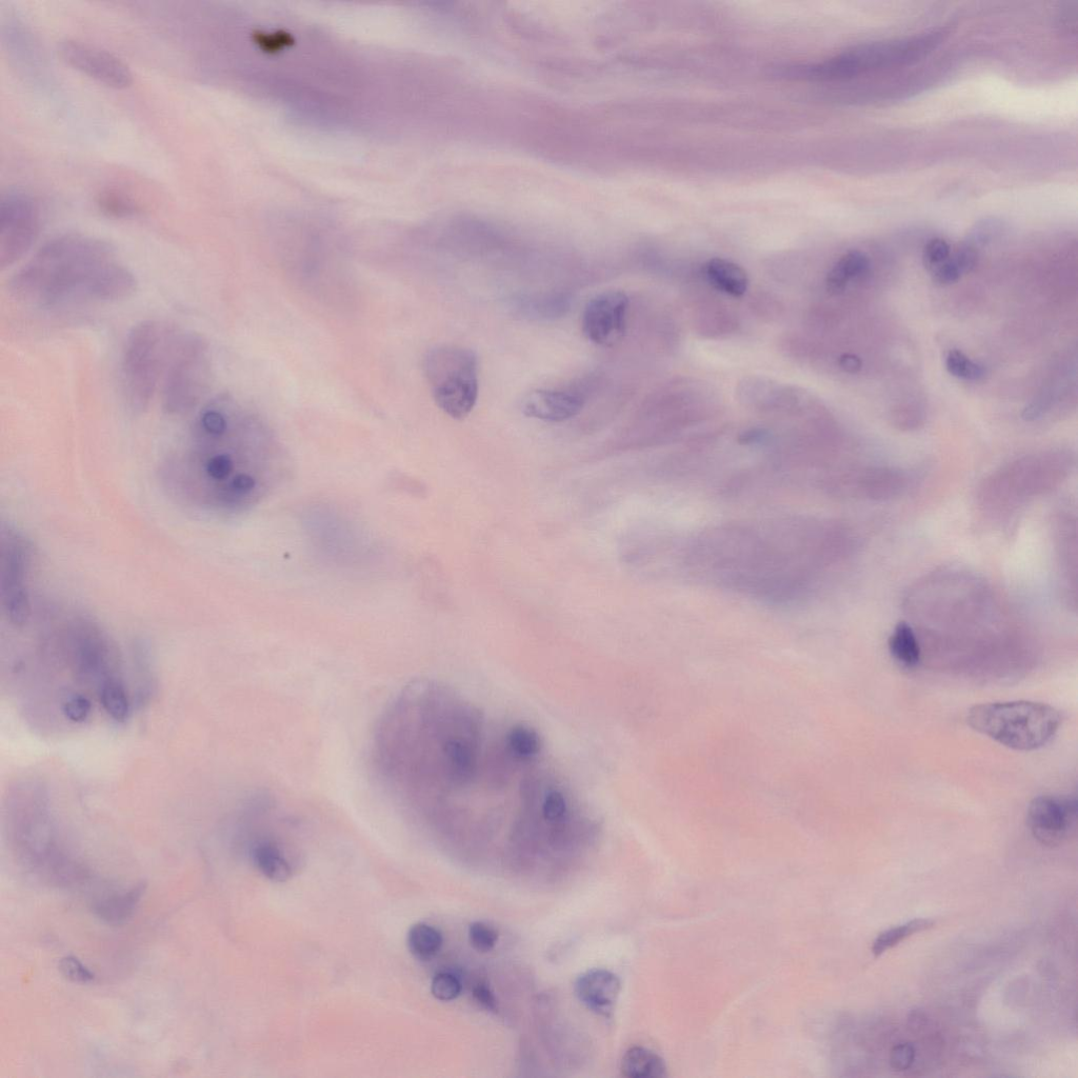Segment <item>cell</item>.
<instances>
[{
	"label": "cell",
	"instance_id": "6da1fadb",
	"mask_svg": "<svg viewBox=\"0 0 1078 1078\" xmlns=\"http://www.w3.org/2000/svg\"><path fill=\"white\" fill-rule=\"evenodd\" d=\"M371 755L393 805L435 833L504 832L522 848L569 849L597 831L536 731L499 722L441 683L414 681L395 696Z\"/></svg>",
	"mask_w": 1078,
	"mask_h": 1078
},
{
	"label": "cell",
	"instance_id": "7a4b0ae2",
	"mask_svg": "<svg viewBox=\"0 0 1078 1078\" xmlns=\"http://www.w3.org/2000/svg\"><path fill=\"white\" fill-rule=\"evenodd\" d=\"M858 548L847 524L793 515L712 526L688 539L680 557L698 580L777 606L805 600Z\"/></svg>",
	"mask_w": 1078,
	"mask_h": 1078
},
{
	"label": "cell",
	"instance_id": "3957f363",
	"mask_svg": "<svg viewBox=\"0 0 1078 1078\" xmlns=\"http://www.w3.org/2000/svg\"><path fill=\"white\" fill-rule=\"evenodd\" d=\"M227 399L197 415L186 441L159 467L168 495L199 514L226 517L262 504L288 473L273 437Z\"/></svg>",
	"mask_w": 1078,
	"mask_h": 1078
},
{
	"label": "cell",
	"instance_id": "277c9868",
	"mask_svg": "<svg viewBox=\"0 0 1078 1078\" xmlns=\"http://www.w3.org/2000/svg\"><path fill=\"white\" fill-rule=\"evenodd\" d=\"M133 272L102 239L65 234L50 239L11 278L19 303L47 309L123 301L136 290Z\"/></svg>",
	"mask_w": 1078,
	"mask_h": 1078
},
{
	"label": "cell",
	"instance_id": "5b68a950",
	"mask_svg": "<svg viewBox=\"0 0 1078 1078\" xmlns=\"http://www.w3.org/2000/svg\"><path fill=\"white\" fill-rule=\"evenodd\" d=\"M1074 467V456L1065 451L1018 458L985 479L977 492L978 506L993 521H1009L1035 498L1062 486Z\"/></svg>",
	"mask_w": 1078,
	"mask_h": 1078
},
{
	"label": "cell",
	"instance_id": "8992f818",
	"mask_svg": "<svg viewBox=\"0 0 1078 1078\" xmlns=\"http://www.w3.org/2000/svg\"><path fill=\"white\" fill-rule=\"evenodd\" d=\"M948 34L945 28H937L911 37L858 45L823 63L790 68L789 75L818 82L845 81L870 72L911 66L940 47Z\"/></svg>",
	"mask_w": 1078,
	"mask_h": 1078
},
{
	"label": "cell",
	"instance_id": "52a82bcc",
	"mask_svg": "<svg viewBox=\"0 0 1078 1078\" xmlns=\"http://www.w3.org/2000/svg\"><path fill=\"white\" fill-rule=\"evenodd\" d=\"M182 335L181 329L159 319L139 323L130 331L123 352L122 383L134 411L150 406Z\"/></svg>",
	"mask_w": 1078,
	"mask_h": 1078
},
{
	"label": "cell",
	"instance_id": "ba28073f",
	"mask_svg": "<svg viewBox=\"0 0 1078 1078\" xmlns=\"http://www.w3.org/2000/svg\"><path fill=\"white\" fill-rule=\"evenodd\" d=\"M968 725L998 744L1016 751L1046 747L1060 731V710L1036 702L1016 701L976 705L967 715Z\"/></svg>",
	"mask_w": 1078,
	"mask_h": 1078
},
{
	"label": "cell",
	"instance_id": "9c48e42d",
	"mask_svg": "<svg viewBox=\"0 0 1078 1078\" xmlns=\"http://www.w3.org/2000/svg\"><path fill=\"white\" fill-rule=\"evenodd\" d=\"M425 374L436 405L462 421L473 411L478 398V358L474 351L441 346L425 358Z\"/></svg>",
	"mask_w": 1078,
	"mask_h": 1078
},
{
	"label": "cell",
	"instance_id": "30bf717a",
	"mask_svg": "<svg viewBox=\"0 0 1078 1078\" xmlns=\"http://www.w3.org/2000/svg\"><path fill=\"white\" fill-rule=\"evenodd\" d=\"M211 376L212 357L206 339L183 333L162 384L164 410L173 416L191 413L208 393Z\"/></svg>",
	"mask_w": 1078,
	"mask_h": 1078
},
{
	"label": "cell",
	"instance_id": "8fae6325",
	"mask_svg": "<svg viewBox=\"0 0 1078 1078\" xmlns=\"http://www.w3.org/2000/svg\"><path fill=\"white\" fill-rule=\"evenodd\" d=\"M34 549L30 539L10 525L2 528V573L0 596L8 621L17 627L28 624L32 616L30 574Z\"/></svg>",
	"mask_w": 1078,
	"mask_h": 1078
},
{
	"label": "cell",
	"instance_id": "7c38bea8",
	"mask_svg": "<svg viewBox=\"0 0 1078 1078\" xmlns=\"http://www.w3.org/2000/svg\"><path fill=\"white\" fill-rule=\"evenodd\" d=\"M915 476L905 468L871 466L847 468L832 481L829 492L840 496L884 503L906 495Z\"/></svg>",
	"mask_w": 1078,
	"mask_h": 1078
},
{
	"label": "cell",
	"instance_id": "4fadbf2b",
	"mask_svg": "<svg viewBox=\"0 0 1078 1078\" xmlns=\"http://www.w3.org/2000/svg\"><path fill=\"white\" fill-rule=\"evenodd\" d=\"M41 229V215L33 199L10 193L0 203V267L13 266L33 246Z\"/></svg>",
	"mask_w": 1078,
	"mask_h": 1078
},
{
	"label": "cell",
	"instance_id": "5bb4252c",
	"mask_svg": "<svg viewBox=\"0 0 1078 1078\" xmlns=\"http://www.w3.org/2000/svg\"><path fill=\"white\" fill-rule=\"evenodd\" d=\"M1078 805L1071 795L1046 794L1029 804L1027 825L1038 843L1057 847L1069 840L1076 829Z\"/></svg>",
	"mask_w": 1078,
	"mask_h": 1078
},
{
	"label": "cell",
	"instance_id": "9a60e30c",
	"mask_svg": "<svg viewBox=\"0 0 1078 1078\" xmlns=\"http://www.w3.org/2000/svg\"><path fill=\"white\" fill-rule=\"evenodd\" d=\"M629 298L623 291H606L588 302L582 319L589 342L601 347L620 343L627 328Z\"/></svg>",
	"mask_w": 1078,
	"mask_h": 1078
},
{
	"label": "cell",
	"instance_id": "2e32d148",
	"mask_svg": "<svg viewBox=\"0 0 1078 1078\" xmlns=\"http://www.w3.org/2000/svg\"><path fill=\"white\" fill-rule=\"evenodd\" d=\"M59 54L69 66L108 87L124 89L133 83L132 72L122 59L101 48L68 39L59 45Z\"/></svg>",
	"mask_w": 1078,
	"mask_h": 1078
},
{
	"label": "cell",
	"instance_id": "e0dca14e",
	"mask_svg": "<svg viewBox=\"0 0 1078 1078\" xmlns=\"http://www.w3.org/2000/svg\"><path fill=\"white\" fill-rule=\"evenodd\" d=\"M1077 518L1076 511L1063 508L1054 518L1053 536L1061 591L1068 606H1077Z\"/></svg>",
	"mask_w": 1078,
	"mask_h": 1078
},
{
	"label": "cell",
	"instance_id": "ac0fdd59",
	"mask_svg": "<svg viewBox=\"0 0 1078 1078\" xmlns=\"http://www.w3.org/2000/svg\"><path fill=\"white\" fill-rule=\"evenodd\" d=\"M585 398L576 392L558 390H535L522 403L523 413L539 421L562 423L580 414Z\"/></svg>",
	"mask_w": 1078,
	"mask_h": 1078
},
{
	"label": "cell",
	"instance_id": "d6986e66",
	"mask_svg": "<svg viewBox=\"0 0 1078 1078\" xmlns=\"http://www.w3.org/2000/svg\"><path fill=\"white\" fill-rule=\"evenodd\" d=\"M621 981L614 973L593 969L577 978L575 994L580 1002L591 1011L610 1016L621 993Z\"/></svg>",
	"mask_w": 1078,
	"mask_h": 1078
},
{
	"label": "cell",
	"instance_id": "ffe728a7",
	"mask_svg": "<svg viewBox=\"0 0 1078 1078\" xmlns=\"http://www.w3.org/2000/svg\"><path fill=\"white\" fill-rule=\"evenodd\" d=\"M145 891L146 885L142 883L129 890L112 893L97 901L94 911L99 918L110 925H123L141 903Z\"/></svg>",
	"mask_w": 1078,
	"mask_h": 1078
},
{
	"label": "cell",
	"instance_id": "44dd1931",
	"mask_svg": "<svg viewBox=\"0 0 1078 1078\" xmlns=\"http://www.w3.org/2000/svg\"><path fill=\"white\" fill-rule=\"evenodd\" d=\"M251 854L257 869L269 880L279 883L289 880L291 866L281 847L272 838H258L253 844Z\"/></svg>",
	"mask_w": 1078,
	"mask_h": 1078
},
{
	"label": "cell",
	"instance_id": "7402d4cb",
	"mask_svg": "<svg viewBox=\"0 0 1078 1078\" xmlns=\"http://www.w3.org/2000/svg\"><path fill=\"white\" fill-rule=\"evenodd\" d=\"M705 273L709 283L726 294L741 297L748 290L749 278L746 271L726 259H710L705 265Z\"/></svg>",
	"mask_w": 1078,
	"mask_h": 1078
},
{
	"label": "cell",
	"instance_id": "603a6c76",
	"mask_svg": "<svg viewBox=\"0 0 1078 1078\" xmlns=\"http://www.w3.org/2000/svg\"><path fill=\"white\" fill-rule=\"evenodd\" d=\"M888 647L893 660L905 669H914L921 662V644L908 622L896 625L889 637Z\"/></svg>",
	"mask_w": 1078,
	"mask_h": 1078
},
{
	"label": "cell",
	"instance_id": "cb8c5ba5",
	"mask_svg": "<svg viewBox=\"0 0 1078 1078\" xmlns=\"http://www.w3.org/2000/svg\"><path fill=\"white\" fill-rule=\"evenodd\" d=\"M870 267L868 256L858 250L844 254L827 275L826 286L831 294H841L852 279L867 274Z\"/></svg>",
	"mask_w": 1078,
	"mask_h": 1078
},
{
	"label": "cell",
	"instance_id": "d4e9b609",
	"mask_svg": "<svg viewBox=\"0 0 1078 1078\" xmlns=\"http://www.w3.org/2000/svg\"><path fill=\"white\" fill-rule=\"evenodd\" d=\"M621 1070L629 1078H662L667 1076L663 1058L643 1047H633L623 1056Z\"/></svg>",
	"mask_w": 1078,
	"mask_h": 1078
},
{
	"label": "cell",
	"instance_id": "484cf974",
	"mask_svg": "<svg viewBox=\"0 0 1078 1078\" xmlns=\"http://www.w3.org/2000/svg\"><path fill=\"white\" fill-rule=\"evenodd\" d=\"M933 926L934 922L931 920H926V918H915V920L906 924L892 927L876 937V940L872 945V953L875 957H880L888 950L903 943L912 935L928 930Z\"/></svg>",
	"mask_w": 1078,
	"mask_h": 1078
},
{
	"label": "cell",
	"instance_id": "4316f807",
	"mask_svg": "<svg viewBox=\"0 0 1078 1078\" xmlns=\"http://www.w3.org/2000/svg\"><path fill=\"white\" fill-rule=\"evenodd\" d=\"M443 946V935L427 924H416L408 933V947L419 960H430Z\"/></svg>",
	"mask_w": 1078,
	"mask_h": 1078
},
{
	"label": "cell",
	"instance_id": "83f0119b",
	"mask_svg": "<svg viewBox=\"0 0 1078 1078\" xmlns=\"http://www.w3.org/2000/svg\"><path fill=\"white\" fill-rule=\"evenodd\" d=\"M97 205L107 215L118 218L130 217L139 212V206L133 197L116 188H108L99 193Z\"/></svg>",
	"mask_w": 1078,
	"mask_h": 1078
},
{
	"label": "cell",
	"instance_id": "f1b7e54d",
	"mask_svg": "<svg viewBox=\"0 0 1078 1078\" xmlns=\"http://www.w3.org/2000/svg\"><path fill=\"white\" fill-rule=\"evenodd\" d=\"M101 702L106 712L118 722H124L129 715L130 705L124 687L110 681L101 689Z\"/></svg>",
	"mask_w": 1078,
	"mask_h": 1078
},
{
	"label": "cell",
	"instance_id": "f546056e",
	"mask_svg": "<svg viewBox=\"0 0 1078 1078\" xmlns=\"http://www.w3.org/2000/svg\"><path fill=\"white\" fill-rule=\"evenodd\" d=\"M946 368L951 375L966 379V381H980L986 374L983 366L971 361L967 355L958 350L948 353Z\"/></svg>",
	"mask_w": 1078,
	"mask_h": 1078
},
{
	"label": "cell",
	"instance_id": "4dcf8cb0",
	"mask_svg": "<svg viewBox=\"0 0 1078 1078\" xmlns=\"http://www.w3.org/2000/svg\"><path fill=\"white\" fill-rule=\"evenodd\" d=\"M462 983L449 972H441L435 975L432 981L431 991L439 1001L450 1002L461 994Z\"/></svg>",
	"mask_w": 1078,
	"mask_h": 1078
},
{
	"label": "cell",
	"instance_id": "1f68e13d",
	"mask_svg": "<svg viewBox=\"0 0 1078 1078\" xmlns=\"http://www.w3.org/2000/svg\"><path fill=\"white\" fill-rule=\"evenodd\" d=\"M469 940L476 951L487 953L496 946L498 933L487 924L476 922L469 928Z\"/></svg>",
	"mask_w": 1078,
	"mask_h": 1078
},
{
	"label": "cell",
	"instance_id": "d6a6232c",
	"mask_svg": "<svg viewBox=\"0 0 1078 1078\" xmlns=\"http://www.w3.org/2000/svg\"><path fill=\"white\" fill-rule=\"evenodd\" d=\"M58 968L73 983L88 984L94 981V974L74 956L62 958Z\"/></svg>",
	"mask_w": 1078,
	"mask_h": 1078
},
{
	"label": "cell",
	"instance_id": "836d02e7",
	"mask_svg": "<svg viewBox=\"0 0 1078 1078\" xmlns=\"http://www.w3.org/2000/svg\"><path fill=\"white\" fill-rule=\"evenodd\" d=\"M951 255V247L943 238H933L926 245L923 252L924 266L933 271L947 261Z\"/></svg>",
	"mask_w": 1078,
	"mask_h": 1078
},
{
	"label": "cell",
	"instance_id": "e575fe53",
	"mask_svg": "<svg viewBox=\"0 0 1078 1078\" xmlns=\"http://www.w3.org/2000/svg\"><path fill=\"white\" fill-rule=\"evenodd\" d=\"M91 712V703L86 696L72 695L64 704V713L73 723H83Z\"/></svg>",
	"mask_w": 1078,
	"mask_h": 1078
},
{
	"label": "cell",
	"instance_id": "d590c367",
	"mask_svg": "<svg viewBox=\"0 0 1078 1078\" xmlns=\"http://www.w3.org/2000/svg\"><path fill=\"white\" fill-rule=\"evenodd\" d=\"M932 275L935 284L947 286L956 283L963 274L950 255L945 263L932 271Z\"/></svg>",
	"mask_w": 1078,
	"mask_h": 1078
},
{
	"label": "cell",
	"instance_id": "8d00e7d4",
	"mask_svg": "<svg viewBox=\"0 0 1078 1078\" xmlns=\"http://www.w3.org/2000/svg\"><path fill=\"white\" fill-rule=\"evenodd\" d=\"M915 1050L909 1044L897 1045L890 1055L891 1067L896 1071L908 1070L914 1062Z\"/></svg>",
	"mask_w": 1078,
	"mask_h": 1078
},
{
	"label": "cell",
	"instance_id": "74e56055",
	"mask_svg": "<svg viewBox=\"0 0 1078 1078\" xmlns=\"http://www.w3.org/2000/svg\"><path fill=\"white\" fill-rule=\"evenodd\" d=\"M473 996L475 1001L484 1009L491 1012H497L498 1007L496 998L486 984L481 983L476 985L473 989Z\"/></svg>",
	"mask_w": 1078,
	"mask_h": 1078
},
{
	"label": "cell",
	"instance_id": "f35d334b",
	"mask_svg": "<svg viewBox=\"0 0 1078 1078\" xmlns=\"http://www.w3.org/2000/svg\"><path fill=\"white\" fill-rule=\"evenodd\" d=\"M769 436V431L764 428H752L741 433L737 441L745 446L757 445L765 443Z\"/></svg>",
	"mask_w": 1078,
	"mask_h": 1078
},
{
	"label": "cell",
	"instance_id": "ab89813d",
	"mask_svg": "<svg viewBox=\"0 0 1078 1078\" xmlns=\"http://www.w3.org/2000/svg\"><path fill=\"white\" fill-rule=\"evenodd\" d=\"M841 368L848 373H857L862 368L861 359L852 354H844L838 361Z\"/></svg>",
	"mask_w": 1078,
	"mask_h": 1078
}]
</instances>
